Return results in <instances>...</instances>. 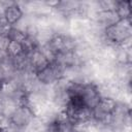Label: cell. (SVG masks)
Wrapping results in <instances>:
<instances>
[{
	"label": "cell",
	"instance_id": "6da1fadb",
	"mask_svg": "<svg viewBox=\"0 0 132 132\" xmlns=\"http://www.w3.org/2000/svg\"><path fill=\"white\" fill-rule=\"evenodd\" d=\"M132 37V21L131 19L120 20L116 24L107 27L103 31L104 42L114 46L120 45L125 40Z\"/></svg>",
	"mask_w": 132,
	"mask_h": 132
},
{
	"label": "cell",
	"instance_id": "7a4b0ae2",
	"mask_svg": "<svg viewBox=\"0 0 132 132\" xmlns=\"http://www.w3.org/2000/svg\"><path fill=\"white\" fill-rule=\"evenodd\" d=\"M64 68L57 65L56 63H50L44 69L36 73L38 82L42 86H53L60 78H62Z\"/></svg>",
	"mask_w": 132,
	"mask_h": 132
},
{
	"label": "cell",
	"instance_id": "3957f363",
	"mask_svg": "<svg viewBox=\"0 0 132 132\" xmlns=\"http://www.w3.org/2000/svg\"><path fill=\"white\" fill-rule=\"evenodd\" d=\"M33 118H34V116L32 113V111L30 110V108L27 105H22L15 109V111L11 114L9 120H10L11 126L15 127L20 131H23L30 124V122L33 120Z\"/></svg>",
	"mask_w": 132,
	"mask_h": 132
},
{
	"label": "cell",
	"instance_id": "277c9868",
	"mask_svg": "<svg viewBox=\"0 0 132 132\" xmlns=\"http://www.w3.org/2000/svg\"><path fill=\"white\" fill-rule=\"evenodd\" d=\"M79 97H80L84 105L90 109H94L101 99V96L97 89V85L94 82L85 84Z\"/></svg>",
	"mask_w": 132,
	"mask_h": 132
},
{
	"label": "cell",
	"instance_id": "5b68a950",
	"mask_svg": "<svg viewBox=\"0 0 132 132\" xmlns=\"http://www.w3.org/2000/svg\"><path fill=\"white\" fill-rule=\"evenodd\" d=\"M28 57H29L30 68L34 73L41 71L42 69H44L50 64L48 59L45 57V55L38 47L36 50H34L32 53H30L28 55Z\"/></svg>",
	"mask_w": 132,
	"mask_h": 132
},
{
	"label": "cell",
	"instance_id": "8992f818",
	"mask_svg": "<svg viewBox=\"0 0 132 132\" xmlns=\"http://www.w3.org/2000/svg\"><path fill=\"white\" fill-rule=\"evenodd\" d=\"M3 16L6 24L10 27H13L23 16L24 12L18 2H13L11 5L7 6L3 11Z\"/></svg>",
	"mask_w": 132,
	"mask_h": 132
},
{
	"label": "cell",
	"instance_id": "52a82bcc",
	"mask_svg": "<svg viewBox=\"0 0 132 132\" xmlns=\"http://www.w3.org/2000/svg\"><path fill=\"white\" fill-rule=\"evenodd\" d=\"M116 12L120 20H126L132 18V3L130 1L118 0Z\"/></svg>",
	"mask_w": 132,
	"mask_h": 132
},
{
	"label": "cell",
	"instance_id": "ba28073f",
	"mask_svg": "<svg viewBox=\"0 0 132 132\" xmlns=\"http://www.w3.org/2000/svg\"><path fill=\"white\" fill-rule=\"evenodd\" d=\"M24 54L23 44L16 41H10L6 50V55L9 58H18Z\"/></svg>",
	"mask_w": 132,
	"mask_h": 132
},
{
	"label": "cell",
	"instance_id": "9c48e42d",
	"mask_svg": "<svg viewBox=\"0 0 132 132\" xmlns=\"http://www.w3.org/2000/svg\"><path fill=\"white\" fill-rule=\"evenodd\" d=\"M7 36L10 39V41H16L20 43H23L27 39V35L25 32H23L16 28H13V27L9 28V30L7 32Z\"/></svg>",
	"mask_w": 132,
	"mask_h": 132
},
{
	"label": "cell",
	"instance_id": "30bf717a",
	"mask_svg": "<svg viewBox=\"0 0 132 132\" xmlns=\"http://www.w3.org/2000/svg\"><path fill=\"white\" fill-rule=\"evenodd\" d=\"M118 0H102L97 1V7L99 10H116Z\"/></svg>",
	"mask_w": 132,
	"mask_h": 132
},
{
	"label": "cell",
	"instance_id": "8fae6325",
	"mask_svg": "<svg viewBox=\"0 0 132 132\" xmlns=\"http://www.w3.org/2000/svg\"><path fill=\"white\" fill-rule=\"evenodd\" d=\"M10 42V39L8 38V36L5 35H0V52L2 53H6V50L8 47V44Z\"/></svg>",
	"mask_w": 132,
	"mask_h": 132
},
{
	"label": "cell",
	"instance_id": "7c38bea8",
	"mask_svg": "<svg viewBox=\"0 0 132 132\" xmlns=\"http://www.w3.org/2000/svg\"><path fill=\"white\" fill-rule=\"evenodd\" d=\"M10 126V120L8 117H6L5 114H3L2 112H0V130H4L5 128Z\"/></svg>",
	"mask_w": 132,
	"mask_h": 132
},
{
	"label": "cell",
	"instance_id": "4fadbf2b",
	"mask_svg": "<svg viewBox=\"0 0 132 132\" xmlns=\"http://www.w3.org/2000/svg\"><path fill=\"white\" fill-rule=\"evenodd\" d=\"M1 132H22V131H20L19 129H16L15 127H13V126H9V127H7V128H5L4 130H2Z\"/></svg>",
	"mask_w": 132,
	"mask_h": 132
},
{
	"label": "cell",
	"instance_id": "5bb4252c",
	"mask_svg": "<svg viewBox=\"0 0 132 132\" xmlns=\"http://www.w3.org/2000/svg\"><path fill=\"white\" fill-rule=\"evenodd\" d=\"M1 84H2V80L0 79V88H1Z\"/></svg>",
	"mask_w": 132,
	"mask_h": 132
},
{
	"label": "cell",
	"instance_id": "9a60e30c",
	"mask_svg": "<svg viewBox=\"0 0 132 132\" xmlns=\"http://www.w3.org/2000/svg\"><path fill=\"white\" fill-rule=\"evenodd\" d=\"M0 132H1V130H0Z\"/></svg>",
	"mask_w": 132,
	"mask_h": 132
}]
</instances>
